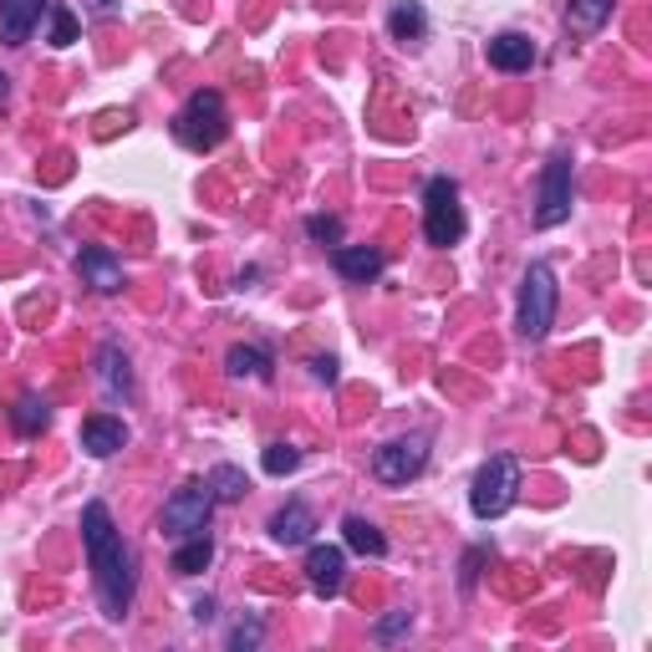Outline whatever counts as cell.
<instances>
[{"mask_svg":"<svg viewBox=\"0 0 652 652\" xmlns=\"http://www.w3.org/2000/svg\"><path fill=\"white\" fill-rule=\"evenodd\" d=\"M387 36L393 42H423L429 36V11L418 5V0H393V11H387Z\"/></svg>","mask_w":652,"mask_h":652,"instance_id":"ac0fdd59","label":"cell"},{"mask_svg":"<svg viewBox=\"0 0 652 652\" xmlns=\"http://www.w3.org/2000/svg\"><path fill=\"white\" fill-rule=\"evenodd\" d=\"M429 433H403V439H393V444H383L377 454H372V475H377V485H393L403 489L408 479H418L423 469H429Z\"/></svg>","mask_w":652,"mask_h":652,"instance_id":"52a82bcc","label":"cell"},{"mask_svg":"<svg viewBox=\"0 0 652 652\" xmlns=\"http://www.w3.org/2000/svg\"><path fill=\"white\" fill-rule=\"evenodd\" d=\"M270 368H276L270 352L266 347H251V341H235V347L224 352V372H230L235 383H266Z\"/></svg>","mask_w":652,"mask_h":652,"instance_id":"e0dca14e","label":"cell"},{"mask_svg":"<svg viewBox=\"0 0 652 652\" xmlns=\"http://www.w3.org/2000/svg\"><path fill=\"white\" fill-rule=\"evenodd\" d=\"M520 500V459L515 454H489L479 464L475 485H469V510L479 520H500L504 510H515Z\"/></svg>","mask_w":652,"mask_h":652,"instance_id":"5b68a950","label":"cell"},{"mask_svg":"<svg viewBox=\"0 0 652 652\" xmlns=\"http://www.w3.org/2000/svg\"><path fill=\"white\" fill-rule=\"evenodd\" d=\"M331 266H337L341 281L368 286V281H377V276H383L387 255L377 251V245H337V251H331Z\"/></svg>","mask_w":652,"mask_h":652,"instance_id":"4fadbf2b","label":"cell"},{"mask_svg":"<svg viewBox=\"0 0 652 652\" xmlns=\"http://www.w3.org/2000/svg\"><path fill=\"white\" fill-rule=\"evenodd\" d=\"M260 638H266V622H260V617H240V622L230 627V652H255Z\"/></svg>","mask_w":652,"mask_h":652,"instance_id":"484cf974","label":"cell"},{"mask_svg":"<svg viewBox=\"0 0 652 652\" xmlns=\"http://www.w3.org/2000/svg\"><path fill=\"white\" fill-rule=\"evenodd\" d=\"M556 306H561V286L546 260H531V270L520 276V301H515V326L525 341H546L556 326Z\"/></svg>","mask_w":652,"mask_h":652,"instance_id":"7a4b0ae2","label":"cell"},{"mask_svg":"<svg viewBox=\"0 0 652 652\" xmlns=\"http://www.w3.org/2000/svg\"><path fill=\"white\" fill-rule=\"evenodd\" d=\"M270 535L281 540V546H312L316 535V515L306 500H286L276 515H270Z\"/></svg>","mask_w":652,"mask_h":652,"instance_id":"2e32d148","label":"cell"},{"mask_svg":"<svg viewBox=\"0 0 652 652\" xmlns=\"http://www.w3.org/2000/svg\"><path fill=\"white\" fill-rule=\"evenodd\" d=\"M97 387H103L107 403L133 398V368H128V352H123L118 341H103V347H97Z\"/></svg>","mask_w":652,"mask_h":652,"instance_id":"30bf717a","label":"cell"},{"mask_svg":"<svg viewBox=\"0 0 652 652\" xmlns=\"http://www.w3.org/2000/svg\"><path fill=\"white\" fill-rule=\"evenodd\" d=\"M312 377L316 383H326V387H337V357H312Z\"/></svg>","mask_w":652,"mask_h":652,"instance_id":"f546056e","label":"cell"},{"mask_svg":"<svg viewBox=\"0 0 652 652\" xmlns=\"http://www.w3.org/2000/svg\"><path fill=\"white\" fill-rule=\"evenodd\" d=\"M224 133H230V107L214 88H199L189 92V103L174 113V138L184 143L189 153H209L220 149Z\"/></svg>","mask_w":652,"mask_h":652,"instance_id":"3957f363","label":"cell"},{"mask_svg":"<svg viewBox=\"0 0 652 652\" xmlns=\"http://www.w3.org/2000/svg\"><path fill=\"white\" fill-rule=\"evenodd\" d=\"M209 561H214V540H209V531H205V535H189V540H178L168 571H174V577H199V571H209Z\"/></svg>","mask_w":652,"mask_h":652,"instance_id":"44dd1931","label":"cell"},{"mask_svg":"<svg viewBox=\"0 0 652 652\" xmlns=\"http://www.w3.org/2000/svg\"><path fill=\"white\" fill-rule=\"evenodd\" d=\"M341 540H347L357 556H372V561H377V556H387V535L377 531L368 515H347V520H341Z\"/></svg>","mask_w":652,"mask_h":652,"instance_id":"ffe728a7","label":"cell"},{"mask_svg":"<svg viewBox=\"0 0 652 652\" xmlns=\"http://www.w3.org/2000/svg\"><path fill=\"white\" fill-rule=\"evenodd\" d=\"M5 103H11V77L0 72V113H5Z\"/></svg>","mask_w":652,"mask_h":652,"instance_id":"d6a6232c","label":"cell"},{"mask_svg":"<svg viewBox=\"0 0 652 652\" xmlns=\"http://www.w3.org/2000/svg\"><path fill=\"white\" fill-rule=\"evenodd\" d=\"M11 423L21 439H36V433H46V423H51V403L36 398V393H21L11 408Z\"/></svg>","mask_w":652,"mask_h":652,"instance_id":"7402d4cb","label":"cell"},{"mask_svg":"<svg viewBox=\"0 0 652 652\" xmlns=\"http://www.w3.org/2000/svg\"><path fill=\"white\" fill-rule=\"evenodd\" d=\"M306 235H312L316 245H341V220L337 214H312V220H306Z\"/></svg>","mask_w":652,"mask_h":652,"instance_id":"83f0119b","label":"cell"},{"mask_svg":"<svg viewBox=\"0 0 652 652\" xmlns=\"http://www.w3.org/2000/svg\"><path fill=\"white\" fill-rule=\"evenodd\" d=\"M469 220H464V205H459V184L449 174H433L423 184V240H429L433 251H449V245H459Z\"/></svg>","mask_w":652,"mask_h":652,"instance_id":"277c9868","label":"cell"},{"mask_svg":"<svg viewBox=\"0 0 652 652\" xmlns=\"http://www.w3.org/2000/svg\"><path fill=\"white\" fill-rule=\"evenodd\" d=\"M82 546H88V566H92V586H97V602H103L107 622H128L133 612V550L123 540V531L113 525V510L103 500L82 504Z\"/></svg>","mask_w":652,"mask_h":652,"instance_id":"6da1fadb","label":"cell"},{"mask_svg":"<svg viewBox=\"0 0 652 652\" xmlns=\"http://www.w3.org/2000/svg\"><path fill=\"white\" fill-rule=\"evenodd\" d=\"M260 469H266L270 479H286L301 469V449L296 444H266V454H260Z\"/></svg>","mask_w":652,"mask_h":652,"instance_id":"cb8c5ba5","label":"cell"},{"mask_svg":"<svg viewBox=\"0 0 652 652\" xmlns=\"http://www.w3.org/2000/svg\"><path fill=\"white\" fill-rule=\"evenodd\" d=\"M51 36H46V42L51 46H72L77 42V15H72V5H61V0H51Z\"/></svg>","mask_w":652,"mask_h":652,"instance_id":"d4e9b609","label":"cell"},{"mask_svg":"<svg viewBox=\"0 0 652 652\" xmlns=\"http://www.w3.org/2000/svg\"><path fill=\"white\" fill-rule=\"evenodd\" d=\"M214 489L209 479H189V485H178L168 500H163V515H159V531L168 540H189V535H205L209 520H214Z\"/></svg>","mask_w":652,"mask_h":652,"instance_id":"8992f818","label":"cell"},{"mask_svg":"<svg viewBox=\"0 0 652 652\" xmlns=\"http://www.w3.org/2000/svg\"><path fill=\"white\" fill-rule=\"evenodd\" d=\"M485 556H489V546H475V550H469V556H464V577H459L464 596L475 592V581H479V566H485Z\"/></svg>","mask_w":652,"mask_h":652,"instance_id":"f1b7e54d","label":"cell"},{"mask_svg":"<svg viewBox=\"0 0 652 652\" xmlns=\"http://www.w3.org/2000/svg\"><path fill=\"white\" fill-rule=\"evenodd\" d=\"M194 622H214V596H199V602H194Z\"/></svg>","mask_w":652,"mask_h":652,"instance_id":"4dcf8cb0","label":"cell"},{"mask_svg":"<svg viewBox=\"0 0 652 652\" xmlns=\"http://www.w3.org/2000/svg\"><path fill=\"white\" fill-rule=\"evenodd\" d=\"M408 627H414V612H387V617L372 622V638H377V642H398Z\"/></svg>","mask_w":652,"mask_h":652,"instance_id":"4316f807","label":"cell"},{"mask_svg":"<svg viewBox=\"0 0 652 652\" xmlns=\"http://www.w3.org/2000/svg\"><path fill=\"white\" fill-rule=\"evenodd\" d=\"M571 220V153H550L540 174V199H535V230H556Z\"/></svg>","mask_w":652,"mask_h":652,"instance_id":"ba28073f","label":"cell"},{"mask_svg":"<svg viewBox=\"0 0 652 652\" xmlns=\"http://www.w3.org/2000/svg\"><path fill=\"white\" fill-rule=\"evenodd\" d=\"M113 5H118V0H88L92 15H113Z\"/></svg>","mask_w":652,"mask_h":652,"instance_id":"1f68e13d","label":"cell"},{"mask_svg":"<svg viewBox=\"0 0 652 652\" xmlns=\"http://www.w3.org/2000/svg\"><path fill=\"white\" fill-rule=\"evenodd\" d=\"M209 489H214V500H245L251 479H245V469H235V464H214V469H209Z\"/></svg>","mask_w":652,"mask_h":652,"instance_id":"603a6c76","label":"cell"},{"mask_svg":"<svg viewBox=\"0 0 652 652\" xmlns=\"http://www.w3.org/2000/svg\"><path fill=\"white\" fill-rule=\"evenodd\" d=\"M612 11H617V0H571L566 5V31L571 36H596L612 21Z\"/></svg>","mask_w":652,"mask_h":652,"instance_id":"d6986e66","label":"cell"},{"mask_svg":"<svg viewBox=\"0 0 652 652\" xmlns=\"http://www.w3.org/2000/svg\"><path fill=\"white\" fill-rule=\"evenodd\" d=\"M485 57H489L494 72H531L540 51H535V42L525 36V31H500V36H489Z\"/></svg>","mask_w":652,"mask_h":652,"instance_id":"7c38bea8","label":"cell"},{"mask_svg":"<svg viewBox=\"0 0 652 652\" xmlns=\"http://www.w3.org/2000/svg\"><path fill=\"white\" fill-rule=\"evenodd\" d=\"M306 581H312L316 596H331L341 592V581H347V550L341 546H312L306 550Z\"/></svg>","mask_w":652,"mask_h":652,"instance_id":"8fae6325","label":"cell"},{"mask_svg":"<svg viewBox=\"0 0 652 652\" xmlns=\"http://www.w3.org/2000/svg\"><path fill=\"white\" fill-rule=\"evenodd\" d=\"M77 276L82 286H92L97 296H118L123 291V260L107 245H88V251L77 255Z\"/></svg>","mask_w":652,"mask_h":652,"instance_id":"9c48e42d","label":"cell"},{"mask_svg":"<svg viewBox=\"0 0 652 652\" xmlns=\"http://www.w3.org/2000/svg\"><path fill=\"white\" fill-rule=\"evenodd\" d=\"M46 11H51V0H0V31H5V46H26L31 31L42 26Z\"/></svg>","mask_w":652,"mask_h":652,"instance_id":"9a60e30c","label":"cell"},{"mask_svg":"<svg viewBox=\"0 0 652 652\" xmlns=\"http://www.w3.org/2000/svg\"><path fill=\"white\" fill-rule=\"evenodd\" d=\"M123 444H128V423L123 418H113V414L82 418V449H88L92 459H113Z\"/></svg>","mask_w":652,"mask_h":652,"instance_id":"5bb4252c","label":"cell"}]
</instances>
